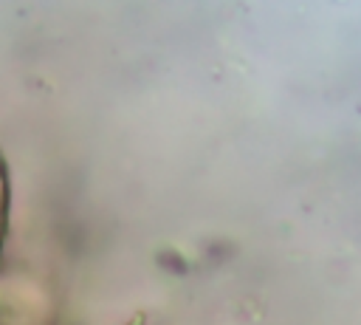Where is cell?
<instances>
[{
    "mask_svg": "<svg viewBox=\"0 0 361 325\" xmlns=\"http://www.w3.org/2000/svg\"><path fill=\"white\" fill-rule=\"evenodd\" d=\"M8 218H11V178H8V164L0 153V254L8 235Z\"/></svg>",
    "mask_w": 361,
    "mask_h": 325,
    "instance_id": "1",
    "label": "cell"
},
{
    "mask_svg": "<svg viewBox=\"0 0 361 325\" xmlns=\"http://www.w3.org/2000/svg\"><path fill=\"white\" fill-rule=\"evenodd\" d=\"M133 325H138V322H133Z\"/></svg>",
    "mask_w": 361,
    "mask_h": 325,
    "instance_id": "2",
    "label": "cell"
}]
</instances>
